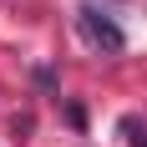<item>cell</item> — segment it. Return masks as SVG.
I'll use <instances>...</instances> for the list:
<instances>
[{
  "label": "cell",
  "mask_w": 147,
  "mask_h": 147,
  "mask_svg": "<svg viewBox=\"0 0 147 147\" xmlns=\"http://www.w3.org/2000/svg\"><path fill=\"white\" fill-rule=\"evenodd\" d=\"M132 147H147V132H142V127H132Z\"/></svg>",
  "instance_id": "7a4b0ae2"
},
{
  "label": "cell",
  "mask_w": 147,
  "mask_h": 147,
  "mask_svg": "<svg viewBox=\"0 0 147 147\" xmlns=\"http://www.w3.org/2000/svg\"><path fill=\"white\" fill-rule=\"evenodd\" d=\"M81 30H86L96 46H107V51H122V46H127L122 26H117V20H112L107 10H96V5H81Z\"/></svg>",
  "instance_id": "6da1fadb"
}]
</instances>
